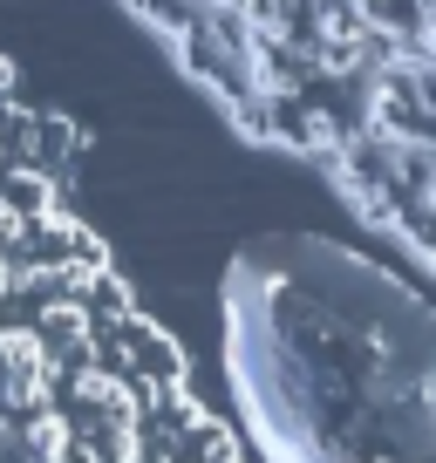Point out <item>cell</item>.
<instances>
[{"label": "cell", "instance_id": "6", "mask_svg": "<svg viewBox=\"0 0 436 463\" xmlns=\"http://www.w3.org/2000/svg\"><path fill=\"white\" fill-rule=\"evenodd\" d=\"M14 300V252H0V307Z\"/></svg>", "mask_w": 436, "mask_h": 463}, {"label": "cell", "instance_id": "2", "mask_svg": "<svg viewBox=\"0 0 436 463\" xmlns=\"http://www.w3.org/2000/svg\"><path fill=\"white\" fill-rule=\"evenodd\" d=\"M75 443V416H62V409H34L28 430H21V449H28V463H62Z\"/></svg>", "mask_w": 436, "mask_h": 463}, {"label": "cell", "instance_id": "7", "mask_svg": "<svg viewBox=\"0 0 436 463\" xmlns=\"http://www.w3.org/2000/svg\"><path fill=\"white\" fill-rule=\"evenodd\" d=\"M7 89H14V61L0 55V96H7Z\"/></svg>", "mask_w": 436, "mask_h": 463}, {"label": "cell", "instance_id": "4", "mask_svg": "<svg viewBox=\"0 0 436 463\" xmlns=\"http://www.w3.org/2000/svg\"><path fill=\"white\" fill-rule=\"evenodd\" d=\"M300 144L314 150V157H335V150L348 144V130H341L327 109H300Z\"/></svg>", "mask_w": 436, "mask_h": 463}, {"label": "cell", "instance_id": "5", "mask_svg": "<svg viewBox=\"0 0 436 463\" xmlns=\"http://www.w3.org/2000/svg\"><path fill=\"white\" fill-rule=\"evenodd\" d=\"M62 463H102V443H96V436H82V443H69V457H62Z\"/></svg>", "mask_w": 436, "mask_h": 463}, {"label": "cell", "instance_id": "3", "mask_svg": "<svg viewBox=\"0 0 436 463\" xmlns=\"http://www.w3.org/2000/svg\"><path fill=\"white\" fill-rule=\"evenodd\" d=\"M185 463H239V436L225 430V422L204 416L198 430H191V457H185Z\"/></svg>", "mask_w": 436, "mask_h": 463}, {"label": "cell", "instance_id": "8", "mask_svg": "<svg viewBox=\"0 0 436 463\" xmlns=\"http://www.w3.org/2000/svg\"><path fill=\"white\" fill-rule=\"evenodd\" d=\"M7 449H14V430H7V422H0V457H7Z\"/></svg>", "mask_w": 436, "mask_h": 463}, {"label": "cell", "instance_id": "1", "mask_svg": "<svg viewBox=\"0 0 436 463\" xmlns=\"http://www.w3.org/2000/svg\"><path fill=\"white\" fill-rule=\"evenodd\" d=\"M34 334H42L48 341V354H62V347H75V341H89V307L82 300H55V293H48L42 307H34Z\"/></svg>", "mask_w": 436, "mask_h": 463}]
</instances>
